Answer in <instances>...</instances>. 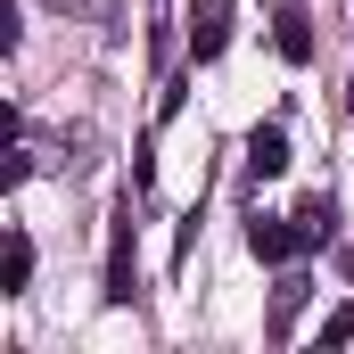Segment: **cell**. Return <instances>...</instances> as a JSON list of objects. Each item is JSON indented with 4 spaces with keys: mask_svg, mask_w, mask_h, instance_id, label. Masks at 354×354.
<instances>
[{
    "mask_svg": "<svg viewBox=\"0 0 354 354\" xmlns=\"http://www.w3.org/2000/svg\"><path fill=\"white\" fill-rule=\"evenodd\" d=\"M25 288H33V239L8 231L0 239V297H25Z\"/></svg>",
    "mask_w": 354,
    "mask_h": 354,
    "instance_id": "5b68a950",
    "label": "cell"
},
{
    "mask_svg": "<svg viewBox=\"0 0 354 354\" xmlns=\"http://www.w3.org/2000/svg\"><path fill=\"white\" fill-rule=\"evenodd\" d=\"M107 305H132V214L115 223V248H107Z\"/></svg>",
    "mask_w": 354,
    "mask_h": 354,
    "instance_id": "52a82bcc",
    "label": "cell"
},
{
    "mask_svg": "<svg viewBox=\"0 0 354 354\" xmlns=\"http://www.w3.org/2000/svg\"><path fill=\"white\" fill-rule=\"evenodd\" d=\"M272 50H280L288 66L313 58V17H305V0H272Z\"/></svg>",
    "mask_w": 354,
    "mask_h": 354,
    "instance_id": "7a4b0ae2",
    "label": "cell"
},
{
    "mask_svg": "<svg viewBox=\"0 0 354 354\" xmlns=\"http://www.w3.org/2000/svg\"><path fill=\"white\" fill-rule=\"evenodd\" d=\"M305 297H313V280H305V272H288V264H280V288H272V338H288V322L305 313Z\"/></svg>",
    "mask_w": 354,
    "mask_h": 354,
    "instance_id": "8992f818",
    "label": "cell"
},
{
    "mask_svg": "<svg viewBox=\"0 0 354 354\" xmlns=\"http://www.w3.org/2000/svg\"><path fill=\"white\" fill-rule=\"evenodd\" d=\"M330 223H338V214H330V198H305V206H297V231H305V248H322V239H330Z\"/></svg>",
    "mask_w": 354,
    "mask_h": 354,
    "instance_id": "ba28073f",
    "label": "cell"
},
{
    "mask_svg": "<svg viewBox=\"0 0 354 354\" xmlns=\"http://www.w3.org/2000/svg\"><path fill=\"white\" fill-rule=\"evenodd\" d=\"M248 248H256V264H297V256H305V231H297V214H288V223L256 214V223H248Z\"/></svg>",
    "mask_w": 354,
    "mask_h": 354,
    "instance_id": "3957f363",
    "label": "cell"
},
{
    "mask_svg": "<svg viewBox=\"0 0 354 354\" xmlns=\"http://www.w3.org/2000/svg\"><path fill=\"white\" fill-rule=\"evenodd\" d=\"M346 338H354V305H338V313L322 322V354H330V346H346Z\"/></svg>",
    "mask_w": 354,
    "mask_h": 354,
    "instance_id": "9c48e42d",
    "label": "cell"
},
{
    "mask_svg": "<svg viewBox=\"0 0 354 354\" xmlns=\"http://www.w3.org/2000/svg\"><path fill=\"white\" fill-rule=\"evenodd\" d=\"M346 115H354V83H346Z\"/></svg>",
    "mask_w": 354,
    "mask_h": 354,
    "instance_id": "30bf717a",
    "label": "cell"
},
{
    "mask_svg": "<svg viewBox=\"0 0 354 354\" xmlns=\"http://www.w3.org/2000/svg\"><path fill=\"white\" fill-rule=\"evenodd\" d=\"M231 50V0H189V58L214 66Z\"/></svg>",
    "mask_w": 354,
    "mask_h": 354,
    "instance_id": "6da1fadb",
    "label": "cell"
},
{
    "mask_svg": "<svg viewBox=\"0 0 354 354\" xmlns=\"http://www.w3.org/2000/svg\"><path fill=\"white\" fill-rule=\"evenodd\" d=\"M288 174V132L280 124H256L248 132V181H280Z\"/></svg>",
    "mask_w": 354,
    "mask_h": 354,
    "instance_id": "277c9868",
    "label": "cell"
}]
</instances>
